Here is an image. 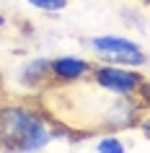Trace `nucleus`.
I'll list each match as a JSON object with an SVG mask.
<instances>
[{
	"mask_svg": "<svg viewBox=\"0 0 150 153\" xmlns=\"http://www.w3.org/2000/svg\"><path fill=\"white\" fill-rule=\"evenodd\" d=\"M52 140V117L29 101H8L0 109V151L41 153Z\"/></svg>",
	"mask_w": 150,
	"mask_h": 153,
	"instance_id": "obj_1",
	"label": "nucleus"
},
{
	"mask_svg": "<svg viewBox=\"0 0 150 153\" xmlns=\"http://www.w3.org/2000/svg\"><path fill=\"white\" fill-rule=\"evenodd\" d=\"M88 83L109 96H137L148 101V78L140 68H124L111 62H96Z\"/></svg>",
	"mask_w": 150,
	"mask_h": 153,
	"instance_id": "obj_2",
	"label": "nucleus"
},
{
	"mask_svg": "<svg viewBox=\"0 0 150 153\" xmlns=\"http://www.w3.org/2000/svg\"><path fill=\"white\" fill-rule=\"evenodd\" d=\"M86 44L96 55V62H111L124 68H140V70L148 65L145 47L122 34H98V36H91Z\"/></svg>",
	"mask_w": 150,
	"mask_h": 153,
	"instance_id": "obj_3",
	"label": "nucleus"
},
{
	"mask_svg": "<svg viewBox=\"0 0 150 153\" xmlns=\"http://www.w3.org/2000/svg\"><path fill=\"white\" fill-rule=\"evenodd\" d=\"M93 60L80 55H57L49 57V86L55 88H75L91 78Z\"/></svg>",
	"mask_w": 150,
	"mask_h": 153,
	"instance_id": "obj_4",
	"label": "nucleus"
},
{
	"mask_svg": "<svg viewBox=\"0 0 150 153\" xmlns=\"http://www.w3.org/2000/svg\"><path fill=\"white\" fill-rule=\"evenodd\" d=\"M18 86H24L26 91H44L52 88L49 86V57H29L26 62L16 70Z\"/></svg>",
	"mask_w": 150,
	"mask_h": 153,
	"instance_id": "obj_5",
	"label": "nucleus"
},
{
	"mask_svg": "<svg viewBox=\"0 0 150 153\" xmlns=\"http://www.w3.org/2000/svg\"><path fill=\"white\" fill-rule=\"evenodd\" d=\"M96 153H127V145L119 132H101L96 140Z\"/></svg>",
	"mask_w": 150,
	"mask_h": 153,
	"instance_id": "obj_6",
	"label": "nucleus"
},
{
	"mask_svg": "<svg viewBox=\"0 0 150 153\" xmlns=\"http://www.w3.org/2000/svg\"><path fill=\"white\" fill-rule=\"evenodd\" d=\"M26 3H29V8L39 10V13H49V16L62 13L70 5V0H26Z\"/></svg>",
	"mask_w": 150,
	"mask_h": 153,
	"instance_id": "obj_7",
	"label": "nucleus"
},
{
	"mask_svg": "<svg viewBox=\"0 0 150 153\" xmlns=\"http://www.w3.org/2000/svg\"><path fill=\"white\" fill-rule=\"evenodd\" d=\"M5 24H8V18H5L3 13H0V29H5Z\"/></svg>",
	"mask_w": 150,
	"mask_h": 153,
	"instance_id": "obj_8",
	"label": "nucleus"
},
{
	"mask_svg": "<svg viewBox=\"0 0 150 153\" xmlns=\"http://www.w3.org/2000/svg\"><path fill=\"white\" fill-rule=\"evenodd\" d=\"M0 109H3V104H0Z\"/></svg>",
	"mask_w": 150,
	"mask_h": 153,
	"instance_id": "obj_9",
	"label": "nucleus"
}]
</instances>
